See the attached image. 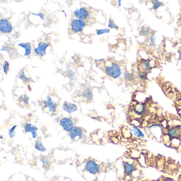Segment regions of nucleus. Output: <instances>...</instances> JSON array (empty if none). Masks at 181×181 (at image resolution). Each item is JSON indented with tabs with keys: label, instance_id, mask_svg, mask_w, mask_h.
Listing matches in <instances>:
<instances>
[{
	"label": "nucleus",
	"instance_id": "72a5a7b5",
	"mask_svg": "<svg viewBox=\"0 0 181 181\" xmlns=\"http://www.w3.org/2000/svg\"><path fill=\"white\" fill-rule=\"evenodd\" d=\"M155 41H156V38H155V34H153L151 38V43H155Z\"/></svg>",
	"mask_w": 181,
	"mask_h": 181
},
{
	"label": "nucleus",
	"instance_id": "5701e85b",
	"mask_svg": "<svg viewBox=\"0 0 181 181\" xmlns=\"http://www.w3.org/2000/svg\"><path fill=\"white\" fill-rule=\"evenodd\" d=\"M108 27L110 28H114V29H118L119 28V27L115 24V22H114L113 21L111 20L110 19L109 20V23H108Z\"/></svg>",
	"mask_w": 181,
	"mask_h": 181
},
{
	"label": "nucleus",
	"instance_id": "2f4dec72",
	"mask_svg": "<svg viewBox=\"0 0 181 181\" xmlns=\"http://www.w3.org/2000/svg\"><path fill=\"white\" fill-rule=\"evenodd\" d=\"M33 15H35L39 16V17L41 18V19H42V20L44 19V15L43 14V13H38V14H33Z\"/></svg>",
	"mask_w": 181,
	"mask_h": 181
},
{
	"label": "nucleus",
	"instance_id": "f257e3e1",
	"mask_svg": "<svg viewBox=\"0 0 181 181\" xmlns=\"http://www.w3.org/2000/svg\"><path fill=\"white\" fill-rule=\"evenodd\" d=\"M106 73L108 76L114 79L118 78L121 75V70L119 64L113 63L111 66L106 67Z\"/></svg>",
	"mask_w": 181,
	"mask_h": 181
},
{
	"label": "nucleus",
	"instance_id": "f8f14e48",
	"mask_svg": "<svg viewBox=\"0 0 181 181\" xmlns=\"http://www.w3.org/2000/svg\"><path fill=\"white\" fill-rule=\"evenodd\" d=\"M19 46L22 47L24 48L25 50L24 56H28L31 54V44L29 43H20L18 44Z\"/></svg>",
	"mask_w": 181,
	"mask_h": 181
},
{
	"label": "nucleus",
	"instance_id": "a211bd4d",
	"mask_svg": "<svg viewBox=\"0 0 181 181\" xmlns=\"http://www.w3.org/2000/svg\"><path fill=\"white\" fill-rule=\"evenodd\" d=\"M150 61V60H143V61L142 62V67L144 70H148L151 68L149 65Z\"/></svg>",
	"mask_w": 181,
	"mask_h": 181
},
{
	"label": "nucleus",
	"instance_id": "412c9836",
	"mask_svg": "<svg viewBox=\"0 0 181 181\" xmlns=\"http://www.w3.org/2000/svg\"><path fill=\"white\" fill-rule=\"evenodd\" d=\"M19 78L20 79L22 80V81L23 82H27L29 81V79L25 75V73H24V72H23V71H22L20 73V74L19 75Z\"/></svg>",
	"mask_w": 181,
	"mask_h": 181
},
{
	"label": "nucleus",
	"instance_id": "f3484780",
	"mask_svg": "<svg viewBox=\"0 0 181 181\" xmlns=\"http://www.w3.org/2000/svg\"><path fill=\"white\" fill-rule=\"evenodd\" d=\"M132 131L135 136L139 137V138H143L144 135L142 132L136 126H132Z\"/></svg>",
	"mask_w": 181,
	"mask_h": 181
},
{
	"label": "nucleus",
	"instance_id": "f704fd0d",
	"mask_svg": "<svg viewBox=\"0 0 181 181\" xmlns=\"http://www.w3.org/2000/svg\"><path fill=\"white\" fill-rule=\"evenodd\" d=\"M179 53L180 54V60H181V51H179Z\"/></svg>",
	"mask_w": 181,
	"mask_h": 181
},
{
	"label": "nucleus",
	"instance_id": "393cba45",
	"mask_svg": "<svg viewBox=\"0 0 181 181\" xmlns=\"http://www.w3.org/2000/svg\"><path fill=\"white\" fill-rule=\"evenodd\" d=\"M19 99L20 100L21 102L24 103L25 104H28L29 98L26 95H22V96H21L19 98Z\"/></svg>",
	"mask_w": 181,
	"mask_h": 181
},
{
	"label": "nucleus",
	"instance_id": "473e14b6",
	"mask_svg": "<svg viewBox=\"0 0 181 181\" xmlns=\"http://www.w3.org/2000/svg\"><path fill=\"white\" fill-rule=\"evenodd\" d=\"M3 50H4V51H7L8 53L10 52V48L8 47H7V46H3L2 47V51H3Z\"/></svg>",
	"mask_w": 181,
	"mask_h": 181
},
{
	"label": "nucleus",
	"instance_id": "2eb2a0df",
	"mask_svg": "<svg viewBox=\"0 0 181 181\" xmlns=\"http://www.w3.org/2000/svg\"><path fill=\"white\" fill-rule=\"evenodd\" d=\"M82 96L87 100H90L92 98V93L91 90L89 88H87L84 90L83 92Z\"/></svg>",
	"mask_w": 181,
	"mask_h": 181
},
{
	"label": "nucleus",
	"instance_id": "423d86ee",
	"mask_svg": "<svg viewBox=\"0 0 181 181\" xmlns=\"http://www.w3.org/2000/svg\"><path fill=\"white\" fill-rule=\"evenodd\" d=\"M43 105L45 108H48L50 112L54 113L55 112L57 107V104L53 101L51 97L47 96L46 97V99L44 100Z\"/></svg>",
	"mask_w": 181,
	"mask_h": 181
},
{
	"label": "nucleus",
	"instance_id": "7c9ffc66",
	"mask_svg": "<svg viewBox=\"0 0 181 181\" xmlns=\"http://www.w3.org/2000/svg\"><path fill=\"white\" fill-rule=\"evenodd\" d=\"M67 75H68V76H69L70 78H72L74 76V75H73V72L71 71H67Z\"/></svg>",
	"mask_w": 181,
	"mask_h": 181
},
{
	"label": "nucleus",
	"instance_id": "39448f33",
	"mask_svg": "<svg viewBox=\"0 0 181 181\" xmlns=\"http://www.w3.org/2000/svg\"><path fill=\"white\" fill-rule=\"evenodd\" d=\"M60 125L63 128V130L66 132L71 131L74 128L73 126V122L72 121L67 117H64L60 120Z\"/></svg>",
	"mask_w": 181,
	"mask_h": 181
},
{
	"label": "nucleus",
	"instance_id": "c85d7f7f",
	"mask_svg": "<svg viewBox=\"0 0 181 181\" xmlns=\"http://www.w3.org/2000/svg\"><path fill=\"white\" fill-rule=\"evenodd\" d=\"M125 78L128 80H132L133 79V75H132L130 74L128 72H126L125 73Z\"/></svg>",
	"mask_w": 181,
	"mask_h": 181
},
{
	"label": "nucleus",
	"instance_id": "6ab92c4d",
	"mask_svg": "<svg viewBox=\"0 0 181 181\" xmlns=\"http://www.w3.org/2000/svg\"><path fill=\"white\" fill-rule=\"evenodd\" d=\"M16 125H14L13 126H12L11 129H10L9 130V135L10 137L11 138H12L14 137L15 135V129L16 128Z\"/></svg>",
	"mask_w": 181,
	"mask_h": 181
},
{
	"label": "nucleus",
	"instance_id": "6e6552de",
	"mask_svg": "<svg viewBox=\"0 0 181 181\" xmlns=\"http://www.w3.org/2000/svg\"><path fill=\"white\" fill-rule=\"evenodd\" d=\"M75 15L78 19L83 20L87 19L89 15V13L85 8H81L76 10L75 11Z\"/></svg>",
	"mask_w": 181,
	"mask_h": 181
},
{
	"label": "nucleus",
	"instance_id": "dca6fc26",
	"mask_svg": "<svg viewBox=\"0 0 181 181\" xmlns=\"http://www.w3.org/2000/svg\"><path fill=\"white\" fill-rule=\"evenodd\" d=\"M134 170V166L128 163H125L124 164V172L125 174L129 175L131 174L133 171Z\"/></svg>",
	"mask_w": 181,
	"mask_h": 181
},
{
	"label": "nucleus",
	"instance_id": "ddd939ff",
	"mask_svg": "<svg viewBox=\"0 0 181 181\" xmlns=\"http://www.w3.org/2000/svg\"><path fill=\"white\" fill-rule=\"evenodd\" d=\"M135 110L137 114L142 115L146 112V108L142 104H139L136 106Z\"/></svg>",
	"mask_w": 181,
	"mask_h": 181
},
{
	"label": "nucleus",
	"instance_id": "7ed1b4c3",
	"mask_svg": "<svg viewBox=\"0 0 181 181\" xmlns=\"http://www.w3.org/2000/svg\"><path fill=\"white\" fill-rule=\"evenodd\" d=\"M85 26V22L83 20L80 19L73 20L71 24V29L75 32H81Z\"/></svg>",
	"mask_w": 181,
	"mask_h": 181
},
{
	"label": "nucleus",
	"instance_id": "4be33fe9",
	"mask_svg": "<svg viewBox=\"0 0 181 181\" xmlns=\"http://www.w3.org/2000/svg\"><path fill=\"white\" fill-rule=\"evenodd\" d=\"M151 2L153 3V9H158L159 7H160V6H164V4L162 2H159L158 1H151Z\"/></svg>",
	"mask_w": 181,
	"mask_h": 181
},
{
	"label": "nucleus",
	"instance_id": "aec40b11",
	"mask_svg": "<svg viewBox=\"0 0 181 181\" xmlns=\"http://www.w3.org/2000/svg\"><path fill=\"white\" fill-rule=\"evenodd\" d=\"M3 72L5 74L7 75V73L9 71V63L8 61H4V63H3Z\"/></svg>",
	"mask_w": 181,
	"mask_h": 181
},
{
	"label": "nucleus",
	"instance_id": "0eeeda50",
	"mask_svg": "<svg viewBox=\"0 0 181 181\" xmlns=\"http://www.w3.org/2000/svg\"><path fill=\"white\" fill-rule=\"evenodd\" d=\"M48 46V44L44 42H40L38 43L37 47L34 48V52L37 55L44 56L46 55V49Z\"/></svg>",
	"mask_w": 181,
	"mask_h": 181
},
{
	"label": "nucleus",
	"instance_id": "b1692460",
	"mask_svg": "<svg viewBox=\"0 0 181 181\" xmlns=\"http://www.w3.org/2000/svg\"><path fill=\"white\" fill-rule=\"evenodd\" d=\"M109 32V29H99L97 30V34L98 35H100L103 34V33H108Z\"/></svg>",
	"mask_w": 181,
	"mask_h": 181
},
{
	"label": "nucleus",
	"instance_id": "20e7f679",
	"mask_svg": "<svg viewBox=\"0 0 181 181\" xmlns=\"http://www.w3.org/2000/svg\"><path fill=\"white\" fill-rule=\"evenodd\" d=\"M13 27L11 23L7 19H1L0 20V31L2 33H9L12 32Z\"/></svg>",
	"mask_w": 181,
	"mask_h": 181
},
{
	"label": "nucleus",
	"instance_id": "4468645a",
	"mask_svg": "<svg viewBox=\"0 0 181 181\" xmlns=\"http://www.w3.org/2000/svg\"><path fill=\"white\" fill-rule=\"evenodd\" d=\"M35 148L41 152H45L46 151V149L43 146L42 142L40 140H36L35 145Z\"/></svg>",
	"mask_w": 181,
	"mask_h": 181
},
{
	"label": "nucleus",
	"instance_id": "cd10ccee",
	"mask_svg": "<svg viewBox=\"0 0 181 181\" xmlns=\"http://www.w3.org/2000/svg\"><path fill=\"white\" fill-rule=\"evenodd\" d=\"M147 75V73L146 72H139V77L142 79H146Z\"/></svg>",
	"mask_w": 181,
	"mask_h": 181
},
{
	"label": "nucleus",
	"instance_id": "9d476101",
	"mask_svg": "<svg viewBox=\"0 0 181 181\" xmlns=\"http://www.w3.org/2000/svg\"><path fill=\"white\" fill-rule=\"evenodd\" d=\"M62 107L65 111L69 114L74 113L78 110V107L75 104L70 103H64L63 104Z\"/></svg>",
	"mask_w": 181,
	"mask_h": 181
},
{
	"label": "nucleus",
	"instance_id": "bb28decb",
	"mask_svg": "<svg viewBox=\"0 0 181 181\" xmlns=\"http://www.w3.org/2000/svg\"><path fill=\"white\" fill-rule=\"evenodd\" d=\"M169 135L171 136H173V137H175L177 136V130L176 129H173L169 131Z\"/></svg>",
	"mask_w": 181,
	"mask_h": 181
},
{
	"label": "nucleus",
	"instance_id": "a878e982",
	"mask_svg": "<svg viewBox=\"0 0 181 181\" xmlns=\"http://www.w3.org/2000/svg\"><path fill=\"white\" fill-rule=\"evenodd\" d=\"M41 161L43 163V165L44 168H46L48 166V162L45 158H43L41 159Z\"/></svg>",
	"mask_w": 181,
	"mask_h": 181
},
{
	"label": "nucleus",
	"instance_id": "c756f323",
	"mask_svg": "<svg viewBox=\"0 0 181 181\" xmlns=\"http://www.w3.org/2000/svg\"><path fill=\"white\" fill-rule=\"evenodd\" d=\"M149 30L148 28H142V30H141V32L142 33L143 35H148L149 33Z\"/></svg>",
	"mask_w": 181,
	"mask_h": 181
},
{
	"label": "nucleus",
	"instance_id": "c9c22d12",
	"mask_svg": "<svg viewBox=\"0 0 181 181\" xmlns=\"http://www.w3.org/2000/svg\"><path fill=\"white\" fill-rule=\"evenodd\" d=\"M119 6H120V5H121V3H120L121 1H119Z\"/></svg>",
	"mask_w": 181,
	"mask_h": 181
},
{
	"label": "nucleus",
	"instance_id": "9b49d317",
	"mask_svg": "<svg viewBox=\"0 0 181 181\" xmlns=\"http://www.w3.org/2000/svg\"><path fill=\"white\" fill-rule=\"evenodd\" d=\"M24 130L26 133L30 132L33 138H36L37 136L36 131L38 130V128L35 125H32L31 124H27L24 127Z\"/></svg>",
	"mask_w": 181,
	"mask_h": 181
},
{
	"label": "nucleus",
	"instance_id": "e433bc0d",
	"mask_svg": "<svg viewBox=\"0 0 181 181\" xmlns=\"http://www.w3.org/2000/svg\"><path fill=\"white\" fill-rule=\"evenodd\" d=\"M180 20H181V15H180Z\"/></svg>",
	"mask_w": 181,
	"mask_h": 181
},
{
	"label": "nucleus",
	"instance_id": "1a4fd4ad",
	"mask_svg": "<svg viewBox=\"0 0 181 181\" xmlns=\"http://www.w3.org/2000/svg\"><path fill=\"white\" fill-rule=\"evenodd\" d=\"M83 132L82 130L78 127H74L71 131L70 132L69 136L72 140H75L76 137H79V139H81L82 136Z\"/></svg>",
	"mask_w": 181,
	"mask_h": 181
},
{
	"label": "nucleus",
	"instance_id": "f03ea898",
	"mask_svg": "<svg viewBox=\"0 0 181 181\" xmlns=\"http://www.w3.org/2000/svg\"><path fill=\"white\" fill-rule=\"evenodd\" d=\"M85 170L92 175H96L99 172V166L95 161L88 160L86 163Z\"/></svg>",
	"mask_w": 181,
	"mask_h": 181
}]
</instances>
